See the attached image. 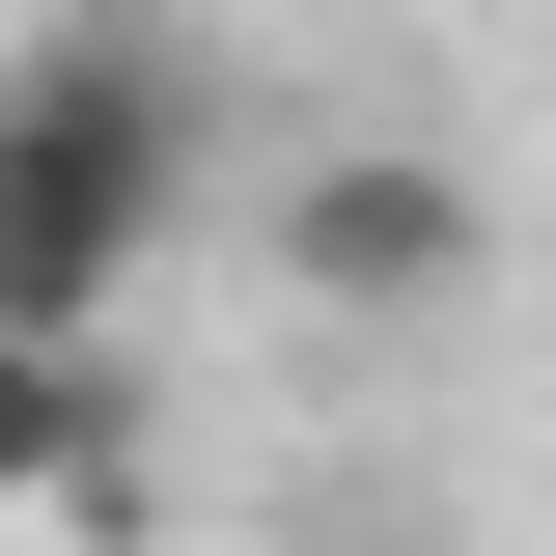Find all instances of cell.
<instances>
[{
	"label": "cell",
	"instance_id": "obj_1",
	"mask_svg": "<svg viewBox=\"0 0 556 556\" xmlns=\"http://www.w3.org/2000/svg\"><path fill=\"white\" fill-rule=\"evenodd\" d=\"M167 223H195V28L139 0L28 28L0 56V334H112Z\"/></svg>",
	"mask_w": 556,
	"mask_h": 556
},
{
	"label": "cell",
	"instance_id": "obj_2",
	"mask_svg": "<svg viewBox=\"0 0 556 556\" xmlns=\"http://www.w3.org/2000/svg\"><path fill=\"white\" fill-rule=\"evenodd\" d=\"M278 278H306L334 334H445V306L501 278V195H473V167H417V139H334V167L278 195Z\"/></svg>",
	"mask_w": 556,
	"mask_h": 556
},
{
	"label": "cell",
	"instance_id": "obj_3",
	"mask_svg": "<svg viewBox=\"0 0 556 556\" xmlns=\"http://www.w3.org/2000/svg\"><path fill=\"white\" fill-rule=\"evenodd\" d=\"M28 501H139V417H112V334H0V529Z\"/></svg>",
	"mask_w": 556,
	"mask_h": 556
},
{
	"label": "cell",
	"instance_id": "obj_4",
	"mask_svg": "<svg viewBox=\"0 0 556 556\" xmlns=\"http://www.w3.org/2000/svg\"><path fill=\"white\" fill-rule=\"evenodd\" d=\"M362 556H390V529H362Z\"/></svg>",
	"mask_w": 556,
	"mask_h": 556
}]
</instances>
